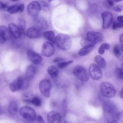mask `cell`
I'll list each match as a JSON object with an SVG mask.
<instances>
[{"instance_id": "cell-1", "label": "cell", "mask_w": 123, "mask_h": 123, "mask_svg": "<svg viewBox=\"0 0 123 123\" xmlns=\"http://www.w3.org/2000/svg\"><path fill=\"white\" fill-rule=\"evenodd\" d=\"M55 43L60 49L67 50L71 48L72 42L71 38L69 35L59 34L55 36Z\"/></svg>"}, {"instance_id": "cell-2", "label": "cell", "mask_w": 123, "mask_h": 123, "mask_svg": "<svg viewBox=\"0 0 123 123\" xmlns=\"http://www.w3.org/2000/svg\"><path fill=\"white\" fill-rule=\"evenodd\" d=\"M28 79L25 77L20 76L10 84L9 86L12 92H16L21 90H25L28 86Z\"/></svg>"}, {"instance_id": "cell-3", "label": "cell", "mask_w": 123, "mask_h": 123, "mask_svg": "<svg viewBox=\"0 0 123 123\" xmlns=\"http://www.w3.org/2000/svg\"><path fill=\"white\" fill-rule=\"evenodd\" d=\"M99 88L101 94L105 98H111L116 94L115 88L109 82H102L100 84Z\"/></svg>"}, {"instance_id": "cell-4", "label": "cell", "mask_w": 123, "mask_h": 123, "mask_svg": "<svg viewBox=\"0 0 123 123\" xmlns=\"http://www.w3.org/2000/svg\"><path fill=\"white\" fill-rule=\"evenodd\" d=\"M19 113L25 119L33 121L36 119L37 114L35 111L29 106H24L20 108Z\"/></svg>"}, {"instance_id": "cell-5", "label": "cell", "mask_w": 123, "mask_h": 123, "mask_svg": "<svg viewBox=\"0 0 123 123\" xmlns=\"http://www.w3.org/2000/svg\"><path fill=\"white\" fill-rule=\"evenodd\" d=\"M74 75L80 81L86 82L89 79V75L85 69L80 66L77 65L73 70Z\"/></svg>"}, {"instance_id": "cell-6", "label": "cell", "mask_w": 123, "mask_h": 123, "mask_svg": "<svg viewBox=\"0 0 123 123\" xmlns=\"http://www.w3.org/2000/svg\"><path fill=\"white\" fill-rule=\"evenodd\" d=\"M41 9L39 2L36 0L30 2L27 7V11L28 14L33 17L37 16Z\"/></svg>"}, {"instance_id": "cell-7", "label": "cell", "mask_w": 123, "mask_h": 123, "mask_svg": "<svg viewBox=\"0 0 123 123\" xmlns=\"http://www.w3.org/2000/svg\"><path fill=\"white\" fill-rule=\"evenodd\" d=\"M51 87V84L49 80L43 79L39 83V88L41 93L46 98L50 96V90Z\"/></svg>"}, {"instance_id": "cell-8", "label": "cell", "mask_w": 123, "mask_h": 123, "mask_svg": "<svg viewBox=\"0 0 123 123\" xmlns=\"http://www.w3.org/2000/svg\"><path fill=\"white\" fill-rule=\"evenodd\" d=\"M89 74L90 77L95 80H100L103 76V73L100 67L97 64L92 63L89 67Z\"/></svg>"}, {"instance_id": "cell-9", "label": "cell", "mask_w": 123, "mask_h": 123, "mask_svg": "<svg viewBox=\"0 0 123 123\" xmlns=\"http://www.w3.org/2000/svg\"><path fill=\"white\" fill-rule=\"evenodd\" d=\"M41 55L46 57L52 56L55 52V47L53 43L49 41L45 42L41 48Z\"/></svg>"}, {"instance_id": "cell-10", "label": "cell", "mask_w": 123, "mask_h": 123, "mask_svg": "<svg viewBox=\"0 0 123 123\" xmlns=\"http://www.w3.org/2000/svg\"><path fill=\"white\" fill-rule=\"evenodd\" d=\"M103 39V35L100 32L90 31L86 34V39L94 45L101 42Z\"/></svg>"}, {"instance_id": "cell-11", "label": "cell", "mask_w": 123, "mask_h": 123, "mask_svg": "<svg viewBox=\"0 0 123 123\" xmlns=\"http://www.w3.org/2000/svg\"><path fill=\"white\" fill-rule=\"evenodd\" d=\"M101 16L102 19V28L103 29L109 28L113 22V15L110 12L104 11L101 13Z\"/></svg>"}, {"instance_id": "cell-12", "label": "cell", "mask_w": 123, "mask_h": 123, "mask_svg": "<svg viewBox=\"0 0 123 123\" xmlns=\"http://www.w3.org/2000/svg\"><path fill=\"white\" fill-rule=\"evenodd\" d=\"M103 108L104 111L111 115H115L117 112V107L112 101L107 100L103 103Z\"/></svg>"}, {"instance_id": "cell-13", "label": "cell", "mask_w": 123, "mask_h": 123, "mask_svg": "<svg viewBox=\"0 0 123 123\" xmlns=\"http://www.w3.org/2000/svg\"><path fill=\"white\" fill-rule=\"evenodd\" d=\"M26 35L29 38H38L42 36V30L37 27L32 26L27 29Z\"/></svg>"}, {"instance_id": "cell-14", "label": "cell", "mask_w": 123, "mask_h": 123, "mask_svg": "<svg viewBox=\"0 0 123 123\" xmlns=\"http://www.w3.org/2000/svg\"><path fill=\"white\" fill-rule=\"evenodd\" d=\"M26 54L29 60L35 64L40 63L42 61V57L39 54L37 53L31 49L28 50Z\"/></svg>"}, {"instance_id": "cell-15", "label": "cell", "mask_w": 123, "mask_h": 123, "mask_svg": "<svg viewBox=\"0 0 123 123\" xmlns=\"http://www.w3.org/2000/svg\"><path fill=\"white\" fill-rule=\"evenodd\" d=\"M47 120L49 123H62V118L59 113L51 111L47 114Z\"/></svg>"}, {"instance_id": "cell-16", "label": "cell", "mask_w": 123, "mask_h": 123, "mask_svg": "<svg viewBox=\"0 0 123 123\" xmlns=\"http://www.w3.org/2000/svg\"><path fill=\"white\" fill-rule=\"evenodd\" d=\"M8 30L12 37L15 39H18L21 37L22 32L18 26L13 23H10L8 25Z\"/></svg>"}, {"instance_id": "cell-17", "label": "cell", "mask_w": 123, "mask_h": 123, "mask_svg": "<svg viewBox=\"0 0 123 123\" xmlns=\"http://www.w3.org/2000/svg\"><path fill=\"white\" fill-rule=\"evenodd\" d=\"M11 37L8 28L4 25H0V41L3 42L9 40Z\"/></svg>"}, {"instance_id": "cell-18", "label": "cell", "mask_w": 123, "mask_h": 123, "mask_svg": "<svg viewBox=\"0 0 123 123\" xmlns=\"http://www.w3.org/2000/svg\"><path fill=\"white\" fill-rule=\"evenodd\" d=\"M34 22L36 27H37L40 29H46L48 27V24L47 21L41 16H36L34 17Z\"/></svg>"}, {"instance_id": "cell-19", "label": "cell", "mask_w": 123, "mask_h": 123, "mask_svg": "<svg viewBox=\"0 0 123 123\" xmlns=\"http://www.w3.org/2000/svg\"><path fill=\"white\" fill-rule=\"evenodd\" d=\"M113 52L115 57L121 61L123 60V52L122 45L115 44L113 48Z\"/></svg>"}, {"instance_id": "cell-20", "label": "cell", "mask_w": 123, "mask_h": 123, "mask_svg": "<svg viewBox=\"0 0 123 123\" xmlns=\"http://www.w3.org/2000/svg\"><path fill=\"white\" fill-rule=\"evenodd\" d=\"M19 111L18 106L16 102L12 101L10 102L8 107V111L12 115L14 116L16 115Z\"/></svg>"}, {"instance_id": "cell-21", "label": "cell", "mask_w": 123, "mask_h": 123, "mask_svg": "<svg viewBox=\"0 0 123 123\" xmlns=\"http://www.w3.org/2000/svg\"><path fill=\"white\" fill-rule=\"evenodd\" d=\"M36 73V69L33 65H29L27 67L25 72V77L27 79L33 78Z\"/></svg>"}, {"instance_id": "cell-22", "label": "cell", "mask_w": 123, "mask_h": 123, "mask_svg": "<svg viewBox=\"0 0 123 123\" xmlns=\"http://www.w3.org/2000/svg\"><path fill=\"white\" fill-rule=\"evenodd\" d=\"M94 46L95 45H90L86 47H84L80 49L78 52V55H79L80 56H84L88 54L93 50Z\"/></svg>"}, {"instance_id": "cell-23", "label": "cell", "mask_w": 123, "mask_h": 123, "mask_svg": "<svg viewBox=\"0 0 123 123\" xmlns=\"http://www.w3.org/2000/svg\"><path fill=\"white\" fill-rule=\"evenodd\" d=\"M43 36L45 38L52 43H55V36L54 32L52 31H47L43 33Z\"/></svg>"}, {"instance_id": "cell-24", "label": "cell", "mask_w": 123, "mask_h": 123, "mask_svg": "<svg viewBox=\"0 0 123 123\" xmlns=\"http://www.w3.org/2000/svg\"><path fill=\"white\" fill-rule=\"evenodd\" d=\"M94 61L97 65L100 68H104L106 66V62L104 59L100 55H97L95 57Z\"/></svg>"}, {"instance_id": "cell-25", "label": "cell", "mask_w": 123, "mask_h": 123, "mask_svg": "<svg viewBox=\"0 0 123 123\" xmlns=\"http://www.w3.org/2000/svg\"><path fill=\"white\" fill-rule=\"evenodd\" d=\"M47 72L52 77H56L59 74V70L58 68L54 65H50L47 68Z\"/></svg>"}, {"instance_id": "cell-26", "label": "cell", "mask_w": 123, "mask_h": 123, "mask_svg": "<svg viewBox=\"0 0 123 123\" xmlns=\"http://www.w3.org/2000/svg\"><path fill=\"white\" fill-rule=\"evenodd\" d=\"M19 4H14L8 7L7 9V11L11 14H13L19 12Z\"/></svg>"}, {"instance_id": "cell-27", "label": "cell", "mask_w": 123, "mask_h": 123, "mask_svg": "<svg viewBox=\"0 0 123 123\" xmlns=\"http://www.w3.org/2000/svg\"><path fill=\"white\" fill-rule=\"evenodd\" d=\"M27 101H28L29 102L31 103L37 107H39L41 106L42 104L41 99L39 97H34L31 99L27 100Z\"/></svg>"}, {"instance_id": "cell-28", "label": "cell", "mask_w": 123, "mask_h": 123, "mask_svg": "<svg viewBox=\"0 0 123 123\" xmlns=\"http://www.w3.org/2000/svg\"><path fill=\"white\" fill-rule=\"evenodd\" d=\"M110 48V46L108 43L102 44L98 48V52L100 55H103L105 53V50H108Z\"/></svg>"}, {"instance_id": "cell-29", "label": "cell", "mask_w": 123, "mask_h": 123, "mask_svg": "<svg viewBox=\"0 0 123 123\" xmlns=\"http://www.w3.org/2000/svg\"><path fill=\"white\" fill-rule=\"evenodd\" d=\"M114 74L116 77L120 80L123 78V72L122 69L119 67H116L114 70Z\"/></svg>"}, {"instance_id": "cell-30", "label": "cell", "mask_w": 123, "mask_h": 123, "mask_svg": "<svg viewBox=\"0 0 123 123\" xmlns=\"http://www.w3.org/2000/svg\"><path fill=\"white\" fill-rule=\"evenodd\" d=\"M18 27L21 30L22 34V33H25V21L22 19H19L18 21Z\"/></svg>"}, {"instance_id": "cell-31", "label": "cell", "mask_w": 123, "mask_h": 123, "mask_svg": "<svg viewBox=\"0 0 123 123\" xmlns=\"http://www.w3.org/2000/svg\"><path fill=\"white\" fill-rule=\"evenodd\" d=\"M73 62H74V61L72 60H69V61H68L66 62H62L58 63L57 66L59 68L63 69V68H65L66 67H67V66H68L69 65L72 63Z\"/></svg>"}, {"instance_id": "cell-32", "label": "cell", "mask_w": 123, "mask_h": 123, "mask_svg": "<svg viewBox=\"0 0 123 123\" xmlns=\"http://www.w3.org/2000/svg\"><path fill=\"white\" fill-rule=\"evenodd\" d=\"M41 6V9H42V10L45 12H47L49 9V5L46 2L44 1H41L40 2H39Z\"/></svg>"}, {"instance_id": "cell-33", "label": "cell", "mask_w": 123, "mask_h": 123, "mask_svg": "<svg viewBox=\"0 0 123 123\" xmlns=\"http://www.w3.org/2000/svg\"><path fill=\"white\" fill-rule=\"evenodd\" d=\"M123 26V22H113L112 25V29L113 30H115L117 28H122Z\"/></svg>"}, {"instance_id": "cell-34", "label": "cell", "mask_w": 123, "mask_h": 123, "mask_svg": "<svg viewBox=\"0 0 123 123\" xmlns=\"http://www.w3.org/2000/svg\"><path fill=\"white\" fill-rule=\"evenodd\" d=\"M80 44L83 47H86L90 45H95L94 44L89 42L86 39H82L80 41Z\"/></svg>"}, {"instance_id": "cell-35", "label": "cell", "mask_w": 123, "mask_h": 123, "mask_svg": "<svg viewBox=\"0 0 123 123\" xmlns=\"http://www.w3.org/2000/svg\"><path fill=\"white\" fill-rule=\"evenodd\" d=\"M116 118L121 123H123V111H118L116 113Z\"/></svg>"}, {"instance_id": "cell-36", "label": "cell", "mask_w": 123, "mask_h": 123, "mask_svg": "<svg viewBox=\"0 0 123 123\" xmlns=\"http://www.w3.org/2000/svg\"><path fill=\"white\" fill-rule=\"evenodd\" d=\"M7 8H8V6L6 4L0 1V10L5 11V10H7Z\"/></svg>"}, {"instance_id": "cell-37", "label": "cell", "mask_w": 123, "mask_h": 123, "mask_svg": "<svg viewBox=\"0 0 123 123\" xmlns=\"http://www.w3.org/2000/svg\"><path fill=\"white\" fill-rule=\"evenodd\" d=\"M36 120H37V122H38V123H45V122H44V120L43 118L40 115H37Z\"/></svg>"}, {"instance_id": "cell-38", "label": "cell", "mask_w": 123, "mask_h": 123, "mask_svg": "<svg viewBox=\"0 0 123 123\" xmlns=\"http://www.w3.org/2000/svg\"><path fill=\"white\" fill-rule=\"evenodd\" d=\"M64 60V59L62 57H56L55 58H54L53 60V62H58V63H59V62H63V61Z\"/></svg>"}, {"instance_id": "cell-39", "label": "cell", "mask_w": 123, "mask_h": 123, "mask_svg": "<svg viewBox=\"0 0 123 123\" xmlns=\"http://www.w3.org/2000/svg\"><path fill=\"white\" fill-rule=\"evenodd\" d=\"M25 8V5L24 4H19V12H22L24 11Z\"/></svg>"}, {"instance_id": "cell-40", "label": "cell", "mask_w": 123, "mask_h": 123, "mask_svg": "<svg viewBox=\"0 0 123 123\" xmlns=\"http://www.w3.org/2000/svg\"><path fill=\"white\" fill-rule=\"evenodd\" d=\"M113 10L115 11V12H121L122 10V9L119 7V6H116V7H114L113 8Z\"/></svg>"}, {"instance_id": "cell-41", "label": "cell", "mask_w": 123, "mask_h": 123, "mask_svg": "<svg viewBox=\"0 0 123 123\" xmlns=\"http://www.w3.org/2000/svg\"><path fill=\"white\" fill-rule=\"evenodd\" d=\"M117 22H123V16L122 15H119L117 16Z\"/></svg>"}, {"instance_id": "cell-42", "label": "cell", "mask_w": 123, "mask_h": 123, "mask_svg": "<svg viewBox=\"0 0 123 123\" xmlns=\"http://www.w3.org/2000/svg\"><path fill=\"white\" fill-rule=\"evenodd\" d=\"M106 1L110 6H112L113 5L114 2L112 1V0H106Z\"/></svg>"}, {"instance_id": "cell-43", "label": "cell", "mask_w": 123, "mask_h": 123, "mask_svg": "<svg viewBox=\"0 0 123 123\" xmlns=\"http://www.w3.org/2000/svg\"><path fill=\"white\" fill-rule=\"evenodd\" d=\"M119 39H120V42H121V44H122H122H123V34H121V35L120 36V37H119Z\"/></svg>"}, {"instance_id": "cell-44", "label": "cell", "mask_w": 123, "mask_h": 123, "mask_svg": "<svg viewBox=\"0 0 123 123\" xmlns=\"http://www.w3.org/2000/svg\"><path fill=\"white\" fill-rule=\"evenodd\" d=\"M110 123H119V122L116 120H113Z\"/></svg>"}, {"instance_id": "cell-45", "label": "cell", "mask_w": 123, "mask_h": 123, "mask_svg": "<svg viewBox=\"0 0 123 123\" xmlns=\"http://www.w3.org/2000/svg\"><path fill=\"white\" fill-rule=\"evenodd\" d=\"M123 89H121V92H120V97L122 98H123Z\"/></svg>"}, {"instance_id": "cell-46", "label": "cell", "mask_w": 123, "mask_h": 123, "mask_svg": "<svg viewBox=\"0 0 123 123\" xmlns=\"http://www.w3.org/2000/svg\"><path fill=\"white\" fill-rule=\"evenodd\" d=\"M122 0H112V1L113 2H120V1H122Z\"/></svg>"}, {"instance_id": "cell-47", "label": "cell", "mask_w": 123, "mask_h": 123, "mask_svg": "<svg viewBox=\"0 0 123 123\" xmlns=\"http://www.w3.org/2000/svg\"><path fill=\"white\" fill-rule=\"evenodd\" d=\"M12 1H18L19 0H11Z\"/></svg>"}, {"instance_id": "cell-48", "label": "cell", "mask_w": 123, "mask_h": 123, "mask_svg": "<svg viewBox=\"0 0 123 123\" xmlns=\"http://www.w3.org/2000/svg\"><path fill=\"white\" fill-rule=\"evenodd\" d=\"M63 123H67V122H66V121H64Z\"/></svg>"}, {"instance_id": "cell-49", "label": "cell", "mask_w": 123, "mask_h": 123, "mask_svg": "<svg viewBox=\"0 0 123 123\" xmlns=\"http://www.w3.org/2000/svg\"><path fill=\"white\" fill-rule=\"evenodd\" d=\"M49 1H52V0H48Z\"/></svg>"}]
</instances>
